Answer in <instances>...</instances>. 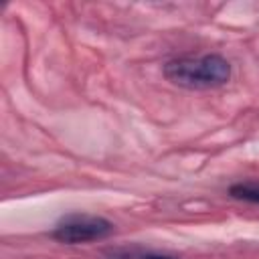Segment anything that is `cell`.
Here are the masks:
<instances>
[{
  "label": "cell",
  "instance_id": "6da1fadb",
  "mask_svg": "<svg viewBox=\"0 0 259 259\" xmlns=\"http://www.w3.org/2000/svg\"><path fill=\"white\" fill-rule=\"evenodd\" d=\"M164 77L184 89H214L231 79V65L217 53L180 57L164 65Z\"/></svg>",
  "mask_w": 259,
  "mask_h": 259
},
{
  "label": "cell",
  "instance_id": "277c9868",
  "mask_svg": "<svg viewBox=\"0 0 259 259\" xmlns=\"http://www.w3.org/2000/svg\"><path fill=\"white\" fill-rule=\"evenodd\" d=\"M231 196L241 198V200H249V202H257L259 204V184H233L231 186Z\"/></svg>",
  "mask_w": 259,
  "mask_h": 259
},
{
  "label": "cell",
  "instance_id": "7a4b0ae2",
  "mask_svg": "<svg viewBox=\"0 0 259 259\" xmlns=\"http://www.w3.org/2000/svg\"><path fill=\"white\" fill-rule=\"evenodd\" d=\"M111 233H113V223H109L103 217L69 214L55 227L51 237L61 243H67V245H79V243L107 239Z\"/></svg>",
  "mask_w": 259,
  "mask_h": 259
},
{
  "label": "cell",
  "instance_id": "3957f363",
  "mask_svg": "<svg viewBox=\"0 0 259 259\" xmlns=\"http://www.w3.org/2000/svg\"><path fill=\"white\" fill-rule=\"evenodd\" d=\"M107 259H176V257L168 253L142 251V249H117V251H111Z\"/></svg>",
  "mask_w": 259,
  "mask_h": 259
}]
</instances>
